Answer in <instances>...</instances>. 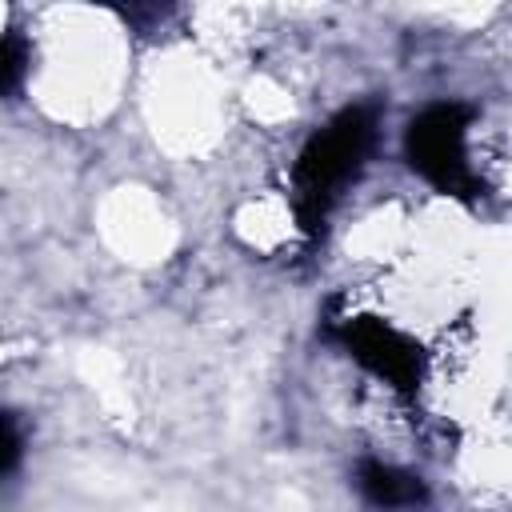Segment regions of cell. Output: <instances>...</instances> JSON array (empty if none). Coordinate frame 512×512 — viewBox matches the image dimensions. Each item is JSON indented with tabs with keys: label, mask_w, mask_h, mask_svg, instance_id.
<instances>
[{
	"label": "cell",
	"mask_w": 512,
	"mask_h": 512,
	"mask_svg": "<svg viewBox=\"0 0 512 512\" xmlns=\"http://www.w3.org/2000/svg\"><path fill=\"white\" fill-rule=\"evenodd\" d=\"M376 144V108L348 104L324 128L308 136L292 164V208L304 236H320L332 208L360 176L368 152Z\"/></svg>",
	"instance_id": "1"
},
{
	"label": "cell",
	"mask_w": 512,
	"mask_h": 512,
	"mask_svg": "<svg viewBox=\"0 0 512 512\" xmlns=\"http://www.w3.org/2000/svg\"><path fill=\"white\" fill-rule=\"evenodd\" d=\"M468 128H472V108L456 100L428 104L420 116H412L404 132V156L412 172H420L432 188L444 196H480V176L468 160Z\"/></svg>",
	"instance_id": "2"
},
{
	"label": "cell",
	"mask_w": 512,
	"mask_h": 512,
	"mask_svg": "<svg viewBox=\"0 0 512 512\" xmlns=\"http://www.w3.org/2000/svg\"><path fill=\"white\" fill-rule=\"evenodd\" d=\"M328 336L376 380H388L396 392L420 388V348L412 336H404L396 324L364 312H344L328 320Z\"/></svg>",
	"instance_id": "3"
},
{
	"label": "cell",
	"mask_w": 512,
	"mask_h": 512,
	"mask_svg": "<svg viewBox=\"0 0 512 512\" xmlns=\"http://www.w3.org/2000/svg\"><path fill=\"white\" fill-rule=\"evenodd\" d=\"M356 488L372 508H384V512H412L428 500V488L416 472L384 464V460H360L356 464Z\"/></svg>",
	"instance_id": "4"
},
{
	"label": "cell",
	"mask_w": 512,
	"mask_h": 512,
	"mask_svg": "<svg viewBox=\"0 0 512 512\" xmlns=\"http://www.w3.org/2000/svg\"><path fill=\"white\" fill-rule=\"evenodd\" d=\"M20 72H24V40H20V32H8L4 48H0V84H4V92H16Z\"/></svg>",
	"instance_id": "5"
},
{
	"label": "cell",
	"mask_w": 512,
	"mask_h": 512,
	"mask_svg": "<svg viewBox=\"0 0 512 512\" xmlns=\"http://www.w3.org/2000/svg\"><path fill=\"white\" fill-rule=\"evenodd\" d=\"M20 464V428H16V416L4 412V456H0V472L12 476Z\"/></svg>",
	"instance_id": "6"
}]
</instances>
